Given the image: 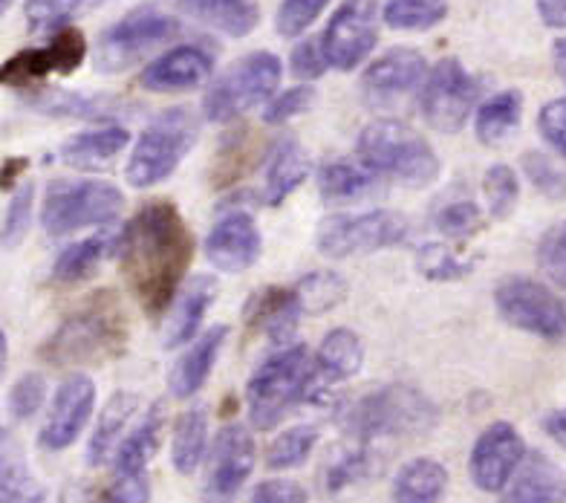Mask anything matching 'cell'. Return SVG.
<instances>
[{
    "instance_id": "cell-30",
    "label": "cell",
    "mask_w": 566,
    "mask_h": 503,
    "mask_svg": "<svg viewBox=\"0 0 566 503\" xmlns=\"http://www.w3.org/2000/svg\"><path fill=\"white\" fill-rule=\"evenodd\" d=\"M136 406H139V397L127 391L113 394V397L107 399V406L102 408V413H98L93 437H90V446H87L90 467H105L107 460H111V454L116 451V446H119L122 440V431H125V426L130 422V417H134Z\"/></svg>"
},
{
    "instance_id": "cell-29",
    "label": "cell",
    "mask_w": 566,
    "mask_h": 503,
    "mask_svg": "<svg viewBox=\"0 0 566 503\" xmlns=\"http://www.w3.org/2000/svg\"><path fill=\"white\" fill-rule=\"evenodd\" d=\"M365 365V345L358 333L347 331V327H336V331L324 336L318 354H315V370L324 383H344L361 370Z\"/></svg>"
},
{
    "instance_id": "cell-59",
    "label": "cell",
    "mask_w": 566,
    "mask_h": 503,
    "mask_svg": "<svg viewBox=\"0 0 566 503\" xmlns=\"http://www.w3.org/2000/svg\"><path fill=\"white\" fill-rule=\"evenodd\" d=\"M552 61H555V73L560 75V82L566 84V38H558L552 46Z\"/></svg>"
},
{
    "instance_id": "cell-3",
    "label": "cell",
    "mask_w": 566,
    "mask_h": 503,
    "mask_svg": "<svg viewBox=\"0 0 566 503\" xmlns=\"http://www.w3.org/2000/svg\"><path fill=\"white\" fill-rule=\"evenodd\" d=\"M437 406L410 385H385L344 408L342 426L356 443L422 437L437 426Z\"/></svg>"
},
{
    "instance_id": "cell-48",
    "label": "cell",
    "mask_w": 566,
    "mask_h": 503,
    "mask_svg": "<svg viewBox=\"0 0 566 503\" xmlns=\"http://www.w3.org/2000/svg\"><path fill=\"white\" fill-rule=\"evenodd\" d=\"M329 7V0H283L275 15V30L283 38H295L318 21V15Z\"/></svg>"
},
{
    "instance_id": "cell-8",
    "label": "cell",
    "mask_w": 566,
    "mask_h": 503,
    "mask_svg": "<svg viewBox=\"0 0 566 503\" xmlns=\"http://www.w3.org/2000/svg\"><path fill=\"white\" fill-rule=\"evenodd\" d=\"M179 35V21L159 7H136L125 18L107 27L98 38L96 67L102 73H122L139 64L157 46Z\"/></svg>"
},
{
    "instance_id": "cell-51",
    "label": "cell",
    "mask_w": 566,
    "mask_h": 503,
    "mask_svg": "<svg viewBox=\"0 0 566 503\" xmlns=\"http://www.w3.org/2000/svg\"><path fill=\"white\" fill-rule=\"evenodd\" d=\"M41 489L32 483L23 463L0 460V501H41Z\"/></svg>"
},
{
    "instance_id": "cell-11",
    "label": "cell",
    "mask_w": 566,
    "mask_h": 503,
    "mask_svg": "<svg viewBox=\"0 0 566 503\" xmlns=\"http://www.w3.org/2000/svg\"><path fill=\"white\" fill-rule=\"evenodd\" d=\"M494 304H497L500 316L517 331L532 333L546 342H564L566 338V307L549 286L514 275V279L500 281V286L494 290Z\"/></svg>"
},
{
    "instance_id": "cell-36",
    "label": "cell",
    "mask_w": 566,
    "mask_h": 503,
    "mask_svg": "<svg viewBox=\"0 0 566 503\" xmlns=\"http://www.w3.org/2000/svg\"><path fill=\"white\" fill-rule=\"evenodd\" d=\"M523 96L517 91H503L492 96L478 111V139L483 145H500L521 125Z\"/></svg>"
},
{
    "instance_id": "cell-6",
    "label": "cell",
    "mask_w": 566,
    "mask_h": 503,
    "mask_svg": "<svg viewBox=\"0 0 566 503\" xmlns=\"http://www.w3.org/2000/svg\"><path fill=\"white\" fill-rule=\"evenodd\" d=\"M197 119L186 107H171L159 113L148 128L142 130L134 154L127 159V182L134 188H154L168 180L188 157L197 143Z\"/></svg>"
},
{
    "instance_id": "cell-57",
    "label": "cell",
    "mask_w": 566,
    "mask_h": 503,
    "mask_svg": "<svg viewBox=\"0 0 566 503\" xmlns=\"http://www.w3.org/2000/svg\"><path fill=\"white\" fill-rule=\"evenodd\" d=\"M537 12L546 27L566 30V0H537Z\"/></svg>"
},
{
    "instance_id": "cell-46",
    "label": "cell",
    "mask_w": 566,
    "mask_h": 503,
    "mask_svg": "<svg viewBox=\"0 0 566 503\" xmlns=\"http://www.w3.org/2000/svg\"><path fill=\"white\" fill-rule=\"evenodd\" d=\"M521 166L523 171H526V177H530L532 186H535L541 195L549 197V200H564L566 171L555 166L546 154H541V150H530V154H523Z\"/></svg>"
},
{
    "instance_id": "cell-37",
    "label": "cell",
    "mask_w": 566,
    "mask_h": 503,
    "mask_svg": "<svg viewBox=\"0 0 566 503\" xmlns=\"http://www.w3.org/2000/svg\"><path fill=\"white\" fill-rule=\"evenodd\" d=\"M295 293H298L301 310H304V313L321 316V313H329V310H336L338 304H344L347 295H350V286H347V281H344L338 272L315 270L295 284Z\"/></svg>"
},
{
    "instance_id": "cell-18",
    "label": "cell",
    "mask_w": 566,
    "mask_h": 503,
    "mask_svg": "<svg viewBox=\"0 0 566 503\" xmlns=\"http://www.w3.org/2000/svg\"><path fill=\"white\" fill-rule=\"evenodd\" d=\"M261 252V229H258L252 214L243 209L226 211L223 218L214 223L209 238H206V255H209V261L214 263L217 270L231 272V275L252 270Z\"/></svg>"
},
{
    "instance_id": "cell-40",
    "label": "cell",
    "mask_w": 566,
    "mask_h": 503,
    "mask_svg": "<svg viewBox=\"0 0 566 503\" xmlns=\"http://www.w3.org/2000/svg\"><path fill=\"white\" fill-rule=\"evenodd\" d=\"M315 443H318V429L313 426H295L286 429L275 443L269 446L266 451V467L269 469H295L306 463V458L313 454Z\"/></svg>"
},
{
    "instance_id": "cell-10",
    "label": "cell",
    "mask_w": 566,
    "mask_h": 503,
    "mask_svg": "<svg viewBox=\"0 0 566 503\" xmlns=\"http://www.w3.org/2000/svg\"><path fill=\"white\" fill-rule=\"evenodd\" d=\"M410 226L394 211H365V214H338L318 229V249L324 258L342 261L350 255H370L381 249L408 241Z\"/></svg>"
},
{
    "instance_id": "cell-41",
    "label": "cell",
    "mask_w": 566,
    "mask_h": 503,
    "mask_svg": "<svg viewBox=\"0 0 566 503\" xmlns=\"http://www.w3.org/2000/svg\"><path fill=\"white\" fill-rule=\"evenodd\" d=\"M433 226L440 229V234L454 238V241H469L474 234L485 229V218L480 206L474 200H451L433 214Z\"/></svg>"
},
{
    "instance_id": "cell-24",
    "label": "cell",
    "mask_w": 566,
    "mask_h": 503,
    "mask_svg": "<svg viewBox=\"0 0 566 503\" xmlns=\"http://www.w3.org/2000/svg\"><path fill=\"white\" fill-rule=\"evenodd\" d=\"M226 336H229V327L217 324L209 333H202L195 345L188 347L186 354L174 361L171 374H168V388H171L174 397L188 399L200 391L206 379H209L211 368H214L217 356L223 350Z\"/></svg>"
},
{
    "instance_id": "cell-43",
    "label": "cell",
    "mask_w": 566,
    "mask_h": 503,
    "mask_svg": "<svg viewBox=\"0 0 566 503\" xmlns=\"http://www.w3.org/2000/svg\"><path fill=\"white\" fill-rule=\"evenodd\" d=\"M483 191L485 203H489V214L494 220H506L509 214L517 206V197H521V186H517V177L509 166L497 163L485 171L483 177Z\"/></svg>"
},
{
    "instance_id": "cell-42",
    "label": "cell",
    "mask_w": 566,
    "mask_h": 503,
    "mask_svg": "<svg viewBox=\"0 0 566 503\" xmlns=\"http://www.w3.org/2000/svg\"><path fill=\"white\" fill-rule=\"evenodd\" d=\"M32 209H35V186L23 182V186L12 191V200H9L7 218H3V226H0V247H21L32 226Z\"/></svg>"
},
{
    "instance_id": "cell-4",
    "label": "cell",
    "mask_w": 566,
    "mask_h": 503,
    "mask_svg": "<svg viewBox=\"0 0 566 503\" xmlns=\"http://www.w3.org/2000/svg\"><path fill=\"white\" fill-rule=\"evenodd\" d=\"M358 157L373 174L405 186H431L440 177V159L417 130L402 122H373L358 136Z\"/></svg>"
},
{
    "instance_id": "cell-45",
    "label": "cell",
    "mask_w": 566,
    "mask_h": 503,
    "mask_svg": "<svg viewBox=\"0 0 566 503\" xmlns=\"http://www.w3.org/2000/svg\"><path fill=\"white\" fill-rule=\"evenodd\" d=\"M370 472H373V454H370V449L361 443L358 449L344 451L336 463H329L324 483H327L329 495H338L342 489L353 486V483H358L361 478H367Z\"/></svg>"
},
{
    "instance_id": "cell-26",
    "label": "cell",
    "mask_w": 566,
    "mask_h": 503,
    "mask_svg": "<svg viewBox=\"0 0 566 503\" xmlns=\"http://www.w3.org/2000/svg\"><path fill=\"white\" fill-rule=\"evenodd\" d=\"M217 298V281L211 275H197L186 284V290L179 293L177 304L171 310V318L165 324L163 345L168 350L174 347H182L191 342L197 331H200L202 318L209 313V307Z\"/></svg>"
},
{
    "instance_id": "cell-62",
    "label": "cell",
    "mask_w": 566,
    "mask_h": 503,
    "mask_svg": "<svg viewBox=\"0 0 566 503\" xmlns=\"http://www.w3.org/2000/svg\"><path fill=\"white\" fill-rule=\"evenodd\" d=\"M0 460H3V431H0Z\"/></svg>"
},
{
    "instance_id": "cell-35",
    "label": "cell",
    "mask_w": 566,
    "mask_h": 503,
    "mask_svg": "<svg viewBox=\"0 0 566 503\" xmlns=\"http://www.w3.org/2000/svg\"><path fill=\"white\" fill-rule=\"evenodd\" d=\"M373 186H376V177H373L370 168H358L353 163H347V159L327 163L318 171L321 197L327 203H350V200L370 195Z\"/></svg>"
},
{
    "instance_id": "cell-19",
    "label": "cell",
    "mask_w": 566,
    "mask_h": 503,
    "mask_svg": "<svg viewBox=\"0 0 566 503\" xmlns=\"http://www.w3.org/2000/svg\"><path fill=\"white\" fill-rule=\"evenodd\" d=\"M254 469V440L243 426L231 422L214 440L209 460V478H206V497L226 501L234 497L249 481Z\"/></svg>"
},
{
    "instance_id": "cell-38",
    "label": "cell",
    "mask_w": 566,
    "mask_h": 503,
    "mask_svg": "<svg viewBox=\"0 0 566 503\" xmlns=\"http://www.w3.org/2000/svg\"><path fill=\"white\" fill-rule=\"evenodd\" d=\"M448 0H388L385 23L390 30L424 32L446 21Z\"/></svg>"
},
{
    "instance_id": "cell-16",
    "label": "cell",
    "mask_w": 566,
    "mask_h": 503,
    "mask_svg": "<svg viewBox=\"0 0 566 503\" xmlns=\"http://www.w3.org/2000/svg\"><path fill=\"white\" fill-rule=\"evenodd\" d=\"M523 454H526V443L521 431L506 420L492 422L471 449V481L483 492H503L512 481L514 469L521 467Z\"/></svg>"
},
{
    "instance_id": "cell-50",
    "label": "cell",
    "mask_w": 566,
    "mask_h": 503,
    "mask_svg": "<svg viewBox=\"0 0 566 503\" xmlns=\"http://www.w3.org/2000/svg\"><path fill=\"white\" fill-rule=\"evenodd\" d=\"M46 399V383L41 374H23L9 391V413L15 420H32Z\"/></svg>"
},
{
    "instance_id": "cell-52",
    "label": "cell",
    "mask_w": 566,
    "mask_h": 503,
    "mask_svg": "<svg viewBox=\"0 0 566 503\" xmlns=\"http://www.w3.org/2000/svg\"><path fill=\"white\" fill-rule=\"evenodd\" d=\"M315 102L313 87H292V91L281 93L277 98H272L263 111V122L266 125H281V122H290L292 116H301L304 111H310Z\"/></svg>"
},
{
    "instance_id": "cell-31",
    "label": "cell",
    "mask_w": 566,
    "mask_h": 503,
    "mask_svg": "<svg viewBox=\"0 0 566 503\" xmlns=\"http://www.w3.org/2000/svg\"><path fill=\"white\" fill-rule=\"evenodd\" d=\"M448 492V472L442 463L431 458H417L405 463L396 472L394 481V501L402 503H433L446 497Z\"/></svg>"
},
{
    "instance_id": "cell-33",
    "label": "cell",
    "mask_w": 566,
    "mask_h": 503,
    "mask_svg": "<svg viewBox=\"0 0 566 503\" xmlns=\"http://www.w3.org/2000/svg\"><path fill=\"white\" fill-rule=\"evenodd\" d=\"M209 446V411L202 406L188 408L174 426L171 460L179 474H191L200 467L202 454Z\"/></svg>"
},
{
    "instance_id": "cell-53",
    "label": "cell",
    "mask_w": 566,
    "mask_h": 503,
    "mask_svg": "<svg viewBox=\"0 0 566 503\" xmlns=\"http://www.w3.org/2000/svg\"><path fill=\"white\" fill-rule=\"evenodd\" d=\"M537 130L566 159V98H552L537 113Z\"/></svg>"
},
{
    "instance_id": "cell-47",
    "label": "cell",
    "mask_w": 566,
    "mask_h": 503,
    "mask_svg": "<svg viewBox=\"0 0 566 503\" xmlns=\"http://www.w3.org/2000/svg\"><path fill=\"white\" fill-rule=\"evenodd\" d=\"M84 3L87 0H27V23L32 32L61 30Z\"/></svg>"
},
{
    "instance_id": "cell-44",
    "label": "cell",
    "mask_w": 566,
    "mask_h": 503,
    "mask_svg": "<svg viewBox=\"0 0 566 503\" xmlns=\"http://www.w3.org/2000/svg\"><path fill=\"white\" fill-rule=\"evenodd\" d=\"M254 145L249 130H238V134H231L223 139V148L217 154V186H226V182L238 180L240 174L247 171L252 166L254 159Z\"/></svg>"
},
{
    "instance_id": "cell-17",
    "label": "cell",
    "mask_w": 566,
    "mask_h": 503,
    "mask_svg": "<svg viewBox=\"0 0 566 503\" xmlns=\"http://www.w3.org/2000/svg\"><path fill=\"white\" fill-rule=\"evenodd\" d=\"M93 406H96V385H93L90 376L75 374L64 379L59 385V391H55L41 437H38L41 446L46 451L70 449L90 422Z\"/></svg>"
},
{
    "instance_id": "cell-39",
    "label": "cell",
    "mask_w": 566,
    "mask_h": 503,
    "mask_svg": "<svg viewBox=\"0 0 566 503\" xmlns=\"http://www.w3.org/2000/svg\"><path fill=\"white\" fill-rule=\"evenodd\" d=\"M474 270V261H465L446 243H424L417 252V272L422 279L437 281V284H451V281L465 279Z\"/></svg>"
},
{
    "instance_id": "cell-28",
    "label": "cell",
    "mask_w": 566,
    "mask_h": 503,
    "mask_svg": "<svg viewBox=\"0 0 566 503\" xmlns=\"http://www.w3.org/2000/svg\"><path fill=\"white\" fill-rule=\"evenodd\" d=\"M177 7L195 21L231 38H247L261 21L254 0H177Z\"/></svg>"
},
{
    "instance_id": "cell-27",
    "label": "cell",
    "mask_w": 566,
    "mask_h": 503,
    "mask_svg": "<svg viewBox=\"0 0 566 503\" xmlns=\"http://www.w3.org/2000/svg\"><path fill=\"white\" fill-rule=\"evenodd\" d=\"M509 501L517 503H555L566 497V481L546 454H523L521 467L509 481Z\"/></svg>"
},
{
    "instance_id": "cell-23",
    "label": "cell",
    "mask_w": 566,
    "mask_h": 503,
    "mask_svg": "<svg viewBox=\"0 0 566 503\" xmlns=\"http://www.w3.org/2000/svg\"><path fill=\"white\" fill-rule=\"evenodd\" d=\"M27 105L32 111L53 116V119H111L122 111H136L134 105H127L125 98L113 96H93V93H75V91H59V87H44V91L27 93Z\"/></svg>"
},
{
    "instance_id": "cell-7",
    "label": "cell",
    "mask_w": 566,
    "mask_h": 503,
    "mask_svg": "<svg viewBox=\"0 0 566 503\" xmlns=\"http://www.w3.org/2000/svg\"><path fill=\"white\" fill-rule=\"evenodd\" d=\"M125 206V197L113 182L102 180H55L50 182L41 206L46 234L64 238L84 226L111 223Z\"/></svg>"
},
{
    "instance_id": "cell-21",
    "label": "cell",
    "mask_w": 566,
    "mask_h": 503,
    "mask_svg": "<svg viewBox=\"0 0 566 503\" xmlns=\"http://www.w3.org/2000/svg\"><path fill=\"white\" fill-rule=\"evenodd\" d=\"M214 61L200 46H174L157 61H150L145 73L139 75V84L150 93H182L195 91L209 82Z\"/></svg>"
},
{
    "instance_id": "cell-61",
    "label": "cell",
    "mask_w": 566,
    "mask_h": 503,
    "mask_svg": "<svg viewBox=\"0 0 566 503\" xmlns=\"http://www.w3.org/2000/svg\"><path fill=\"white\" fill-rule=\"evenodd\" d=\"M9 3H12V0H0V18H3V12L9 9Z\"/></svg>"
},
{
    "instance_id": "cell-34",
    "label": "cell",
    "mask_w": 566,
    "mask_h": 503,
    "mask_svg": "<svg viewBox=\"0 0 566 503\" xmlns=\"http://www.w3.org/2000/svg\"><path fill=\"white\" fill-rule=\"evenodd\" d=\"M107 252H111V234H93L78 243H70L55 261L53 279L59 284H82L96 275Z\"/></svg>"
},
{
    "instance_id": "cell-20",
    "label": "cell",
    "mask_w": 566,
    "mask_h": 503,
    "mask_svg": "<svg viewBox=\"0 0 566 503\" xmlns=\"http://www.w3.org/2000/svg\"><path fill=\"white\" fill-rule=\"evenodd\" d=\"M428 75V64H424L422 55L410 46H399V50H390L381 59H376L370 67L361 75V93L370 98L373 105L376 102H396V98L408 96L410 91H417L419 84L424 82Z\"/></svg>"
},
{
    "instance_id": "cell-49",
    "label": "cell",
    "mask_w": 566,
    "mask_h": 503,
    "mask_svg": "<svg viewBox=\"0 0 566 503\" xmlns=\"http://www.w3.org/2000/svg\"><path fill=\"white\" fill-rule=\"evenodd\" d=\"M537 263L552 284L566 290V220L555 223L537 243Z\"/></svg>"
},
{
    "instance_id": "cell-2",
    "label": "cell",
    "mask_w": 566,
    "mask_h": 503,
    "mask_svg": "<svg viewBox=\"0 0 566 503\" xmlns=\"http://www.w3.org/2000/svg\"><path fill=\"white\" fill-rule=\"evenodd\" d=\"M127 318L119 298L113 293H98L59 324V331L46 338L38 356L53 368L73 365H102L125 350Z\"/></svg>"
},
{
    "instance_id": "cell-9",
    "label": "cell",
    "mask_w": 566,
    "mask_h": 503,
    "mask_svg": "<svg viewBox=\"0 0 566 503\" xmlns=\"http://www.w3.org/2000/svg\"><path fill=\"white\" fill-rule=\"evenodd\" d=\"M277 84H281L277 55L266 53V50L249 53L217 78L202 102V111L211 122H234L252 107L263 105L277 91Z\"/></svg>"
},
{
    "instance_id": "cell-25",
    "label": "cell",
    "mask_w": 566,
    "mask_h": 503,
    "mask_svg": "<svg viewBox=\"0 0 566 503\" xmlns=\"http://www.w3.org/2000/svg\"><path fill=\"white\" fill-rule=\"evenodd\" d=\"M127 143H130V130L122 125H102V128L70 136L67 143L61 145V159L75 171H102L119 157Z\"/></svg>"
},
{
    "instance_id": "cell-54",
    "label": "cell",
    "mask_w": 566,
    "mask_h": 503,
    "mask_svg": "<svg viewBox=\"0 0 566 503\" xmlns=\"http://www.w3.org/2000/svg\"><path fill=\"white\" fill-rule=\"evenodd\" d=\"M292 73L304 78V82H315L324 70H327V59L321 50V41H304L292 50Z\"/></svg>"
},
{
    "instance_id": "cell-5",
    "label": "cell",
    "mask_w": 566,
    "mask_h": 503,
    "mask_svg": "<svg viewBox=\"0 0 566 503\" xmlns=\"http://www.w3.org/2000/svg\"><path fill=\"white\" fill-rule=\"evenodd\" d=\"M313 383V365L304 345H283V350L269 356L249 379V420L254 429H272L295 402L306 399Z\"/></svg>"
},
{
    "instance_id": "cell-60",
    "label": "cell",
    "mask_w": 566,
    "mask_h": 503,
    "mask_svg": "<svg viewBox=\"0 0 566 503\" xmlns=\"http://www.w3.org/2000/svg\"><path fill=\"white\" fill-rule=\"evenodd\" d=\"M7 359H9V342L7 336H3V331H0V374L7 370Z\"/></svg>"
},
{
    "instance_id": "cell-14",
    "label": "cell",
    "mask_w": 566,
    "mask_h": 503,
    "mask_svg": "<svg viewBox=\"0 0 566 503\" xmlns=\"http://www.w3.org/2000/svg\"><path fill=\"white\" fill-rule=\"evenodd\" d=\"M165 422H168V411L163 402H154L145 413V420L136 426L130 434L116 446V481L111 486V501H125V503H142L150 497L148 489V463L159 451L163 443Z\"/></svg>"
},
{
    "instance_id": "cell-13",
    "label": "cell",
    "mask_w": 566,
    "mask_h": 503,
    "mask_svg": "<svg viewBox=\"0 0 566 503\" xmlns=\"http://www.w3.org/2000/svg\"><path fill=\"white\" fill-rule=\"evenodd\" d=\"M379 41V0H344L321 35L327 67L356 70Z\"/></svg>"
},
{
    "instance_id": "cell-32",
    "label": "cell",
    "mask_w": 566,
    "mask_h": 503,
    "mask_svg": "<svg viewBox=\"0 0 566 503\" xmlns=\"http://www.w3.org/2000/svg\"><path fill=\"white\" fill-rule=\"evenodd\" d=\"M306 174H310V157L304 148L295 139L277 145L266 168V191H263L266 203L281 206L306 180Z\"/></svg>"
},
{
    "instance_id": "cell-12",
    "label": "cell",
    "mask_w": 566,
    "mask_h": 503,
    "mask_svg": "<svg viewBox=\"0 0 566 503\" xmlns=\"http://www.w3.org/2000/svg\"><path fill=\"white\" fill-rule=\"evenodd\" d=\"M478 82L457 59H442L424 75L419 111L424 122L440 134H457L469 122V113L478 102Z\"/></svg>"
},
{
    "instance_id": "cell-22",
    "label": "cell",
    "mask_w": 566,
    "mask_h": 503,
    "mask_svg": "<svg viewBox=\"0 0 566 503\" xmlns=\"http://www.w3.org/2000/svg\"><path fill=\"white\" fill-rule=\"evenodd\" d=\"M304 316L295 286H263L247 301V327L263 333L275 345H286Z\"/></svg>"
},
{
    "instance_id": "cell-15",
    "label": "cell",
    "mask_w": 566,
    "mask_h": 503,
    "mask_svg": "<svg viewBox=\"0 0 566 503\" xmlns=\"http://www.w3.org/2000/svg\"><path fill=\"white\" fill-rule=\"evenodd\" d=\"M87 55V41L73 27H61L50 44L35 46V50H21L12 59L0 64V84L7 87H30L46 75H70L82 67Z\"/></svg>"
},
{
    "instance_id": "cell-56",
    "label": "cell",
    "mask_w": 566,
    "mask_h": 503,
    "mask_svg": "<svg viewBox=\"0 0 566 503\" xmlns=\"http://www.w3.org/2000/svg\"><path fill=\"white\" fill-rule=\"evenodd\" d=\"M30 168V159L27 157H9L3 166H0V191H15L21 174Z\"/></svg>"
},
{
    "instance_id": "cell-55",
    "label": "cell",
    "mask_w": 566,
    "mask_h": 503,
    "mask_svg": "<svg viewBox=\"0 0 566 503\" xmlns=\"http://www.w3.org/2000/svg\"><path fill=\"white\" fill-rule=\"evenodd\" d=\"M254 503H304L310 501L306 489L295 481H266L254 489Z\"/></svg>"
},
{
    "instance_id": "cell-58",
    "label": "cell",
    "mask_w": 566,
    "mask_h": 503,
    "mask_svg": "<svg viewBox=\"0 0 566 503\" xmlns=\"http://www.w3.org/2000/svg\"><path fill=\"white\" fill-rule=\"evenodd\" d=\"M544 431L560 446V449H566V408H558V411H552L549 417H546Z\"/></svg>"
},
{
    "instance_id": "cell-1",
    "label": "cell",
    "mask_w": 566,
    "mask_h": 503,
    "mask_svg": "<svg viewBox=\"0 0 566 503\" xmlns=\"http://www.w3.org/2000/svg\"><path fill=\"white\" fill-rule=\"evenodd\" d=\"M191 258L195 238L171 200L145 203L122 232V275L148 316L171 307Z\"/></svg>"
}]
</instances>
